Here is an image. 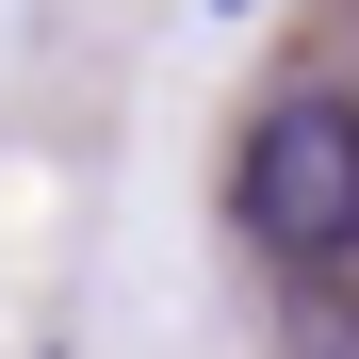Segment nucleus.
Returning a JSON list of instances; mask_svg holds the SVG:
<instances>
[{
    "instance_id": "1",
    "label": "nucleus",
    "mask_w": 359,
    "mask_h": 359,
    "mask_svg": "<svg viewBox=\"0 0 359 359\" xmlns=\"http://www.w3.org/2000/svg\"><path fill=\"white\" fill-rule=\"evenodd\" d=\"M229 229L294 278H343L359 262V98L343 82H294L245 114V163H229Z\"/></svg>"
},
{
    "instance_id": "2",
    "label": "nucleus",
    "mask_w": 359,
    "mask_h": 359,
    "mask_svg": "<svg viewBox=\"0 0 359 359\" xmlns=\"http://www.w3.org/2000/svg\"><path fill=\"white\" fill-rule=\"evenodd\" d=\"M294 343H311V359H359V311H343L327 278H294Z\"/></svg>"
}]
</instances>
